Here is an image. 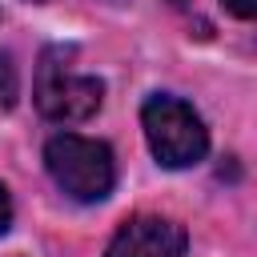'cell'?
Returning a JSON list of instances; mask_svg holds the SVG:
<instances>
[{"instance_id":"5","label":"cell","mask_w":257,"mask_h":257,"mask_svg":"<svg viewBox=\"0 0 257 257\" xmlns=\"http://www.w3.org/2000/svg\"><path fill=\"white\" fill-rule=\"evenodd\" d=\"M16 88H20L16 64H12L8 52H0V108H12V104H16Z\"/></svg>"},{"instance_id":"4","label":"cell","mask_w":257,"mask_h":257,"mask_svg":"<svg viewBox=\"0 0 257 257\" xmlns=\"http://www.w3.org/2000/svg\"><path fill=\"white\" fill-rule=\"evenodd\" d=\"M181 253H185V229L157 213L128 217L104 249V257H181Z\"/></svg>"},{"instance_id":"7","label":"cell","mask_w":257,"mask_h":257,"mask_svg":"<svg viewBox=\"0 0 257 257\" xmlns=\"http://www.w3.org/2000/svg\"><path fill=\"white\" fill-rule=\"evenodd\" d=\"M8 225H12V197H8V189L0 185V237L8 233Z\"/></svg>"},{"instance_id":"8","label":"cell","mask_w":257,"mask_h":257,"mask_svg":"<svg viewBox=\"0 0 257 257\" xmlns=\"http://www.w3.org/2000/svg\"><path fill=\"white\" fill-rule=\"evenodd\" d=\"M32 4H48V0H32Z\"/></svg>"},{"instance_id":"6","label":"cell","mask_w":257,"mask_h":257,"mask_svg":"<svg viewBox=\"0 0 257 257\" xmlns=\"http://www.w3.org/2000/svg\"><path fill=\"white\" fill-rule=\"evenodd\" d=\"M221 8L241 20H257V0H221Z\"/></svg>"},{"instance_id":"1","label":"cell","mask_w":257,"mask_h":257,"mask_svg":"<svg viewBox=\"0 0 257 257\" xmlns=\"http://www.w3.org/2000/svg\"><path fill=\"white\" fill-rule=\"evenodd\" d=\"M44 169L48 177L80 205H96L116 185V161L104 141L80 137V133H56L44 145Z\"/></svg>"},{"instance_id":"2","label":"cell","mask_w":257,"mask_h":257,"mask_svg":"<svg viewBox=\"0 0 257 257\" xmlns=\"http://www.w3.org/2000/svg\"><path fill=\"white\" fill-rule=\"evenodd\" d=\"M141 128L157 165L165 169H189L209 153V128L193 112V104H185L181 96H169V92L149 96L141 104Z\"/></svg>"},{"instance_id":"3","label":"cell","mask_w":257,"mask_h":257,"mask_svg":"<svg viewBox=\"0 0 257 257\" xmlns=\"http://www.w3.org/2000/svg\"><path fill=\"white\" fill-rule=\"evenodd\" d=\"M104 100V84L96 76L68 68V48H48L36 68V108L56 124L88 120Z\"/></svg>"}]
</instances>
